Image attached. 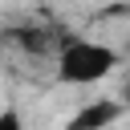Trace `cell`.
<instances>
[{
    "label": "cell",
    "mask_w": 130,
    "mask_h": 130,
    "mask_svg": "<svg viewBox=\"0 0 130 130\" xmlns=\"http://www.w3.org/2000/svg\"><path fill=\"white\" fill-rule=\"evenodd\" d=\"M122 118V102L114 98H89L77 106V114L65 122V130H110Z\"/></svg>",
    "instance_id": "2"
},
{
    "label": "cell",
    "mask_w": 130,
    "mask_h": 130,
    "mask_svg": "<svg viewBox=\"0 0 130 130\" xmlns=\"http://www.w3.org/2000/svg\"><path fill=\"white\" fill-rule=\"evenodd\" d=\"M0 130H32V122L16 102H4L0 106Z\"/></svg>",
    "instance_id": "3"
},
{
    "label": "cell",
    "mask_w": 130,
    "mask_h": 130,
    "mask_svg": "<svg viewBox=\"0 0 130 130\" xmlns=\"http://www.w3.org/2000/svg\"><path fill=\"white\" fill-rule=\"evenodd\" d=\"M122 65V53L102 37H65L53 57V77L65 89H93L110 81Z\"/></svg>",
    "instance_id": "1"
}]
</instances>
